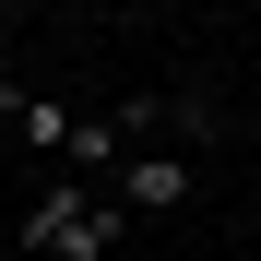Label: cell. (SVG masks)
Returning a JSON list of instances; mask_svg holds the SVG:
<instances>
[{
  "label": "cell",
  "mask_w": 261,
  "mask_h": 261,
  "mask_svg": "<svg viewBox=\"0 0 261 261\" xmlns=\"http://www.w3.org/2000/svg\"><path fill=\"white\" fill-rule=\"evenodd\" d=\"M12 130H24V154H71V107H60V95H24Z\"/></svg>",
  "instance_id": "cell-4"
},
{
  "label": "cell",
  "mask_w": 261,
  "mask_h": 261,
  "mask_svg": "<svg viewBox=\"0 0 261 261\" xmlns=\"http://www.w3.org/2000/svg\"><path fill=\"white\" fill-rule=\"evenodd\" d=\"M71 12H119V0H71Z\"/></svg>",
  "instance_id": "cell-7"
},
{
  "label": "cell",
  "mask_w": 261,
  "mask_h": 261,
  "mask_svg": "<svg viewBox=\"0 0 261 261\" xmlns=\"http://www.w3.org/2000/svg\"><path fill=\"white\" fill-rule=\"evenodd\" d=\"M12 154H24V130H12V107H0V166H12Z\"/></svg>",
  "instance_id": "cell-6"
},
{
  "label": "cell",
  "mask_w": 261,
  "mask_h": 261,
  "mask_svg": "<svg viewBox=\"0 0 261 261\" xmlns=\"http://www.w3.org/2000/svg\"><path fill=\"white\" fill-rule=\"evenodd\" d=\"M12 261H24V249H12Z\"/></svg>",
  "instance_id": "cell-9"
},
{
  "label": "cell",
  "mask_w": 261,
  "mask_h": 261,
  "mask_svg": "<svg viewBox=\"0 0 261 261\" xmlns=\"http://www.w3.org/2000/svg\"><path fill=\"white\" fill-rule=\"evenodd\" d=\"M190 190H202V178H190V154H178V143H166V154H154V143H130V166L107 178V202H130V214H178Z\"/></svg>",
  "instance_id": "cell-2"
},
{
  "label": "cell",
  "mask_w": 261,
  "mask_h": 261,
  "mask_svg": "<svg viewBox=\"0 0 261 261\" xmlns=\"http://www.w3.org/2000/svg\"><path fill=\"white\" fill-rule=\"evenodd\" d=\"M119 226H130V202H107V190H95V202L71 214V238H60V261H107V249H119Z\"/></svg>",
  "instance_id": "cell-3"
},
{
  "label": "cell",
  "mask_w": 261,
  "mask_h": 261,
  "mask_svg": "<svg viewBox=\"0 0 261 261\" xmlns=\"http://www.w3.org/2000/svg\"><path fill=\"white\" fill-rule=\"evenodd\" d=\"M143 130H154V95H107L95 119H71V154H60V166H71L83 190H107L119 166H130V143H143Z\"/></svg>",
  "instance_id": "cell-1"
},
{
  "label": "cell",
  "mask_w": 261,
  "mask_h": 261,
  "mask_svg": "<svg viewBox=\"0 0 261 261\" xmlns=\"http://www.w3.org/2000/svg\"><path fill=\"white\" fill-rule=\"evenodd\" d=\"M0 24H12V0H0Z\"/></svg>",
  "instance_id": "cell-8"
},
{
  "label": "cell",
  "mask_w": 261,
  "mask_h": 261,
  "mask_svg": "<svg viewBox=\"0 0 261 261\" xmlns=\"http://www.w3.org/2000/svg\"><path fill=\"white\" fill-rule=\"evenodd\" d=\"M166 130H178V154H202L214 130H226V107H214V95H166Z\"/></svg>",
  "instance_id": "cell-5"
}]
</instances>
